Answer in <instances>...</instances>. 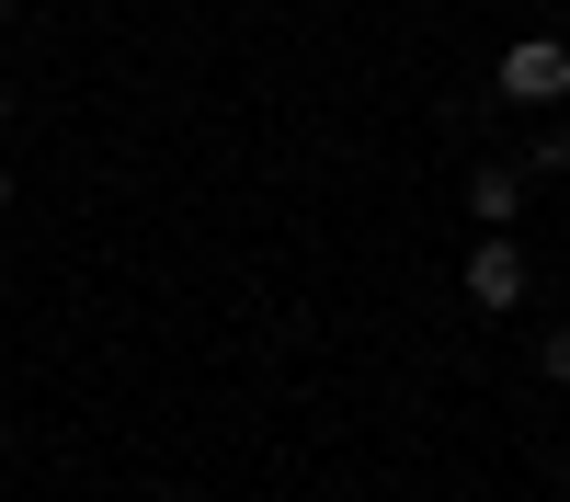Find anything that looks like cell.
<instances>
[{"mask_svg": "<svg viewBox=\"0 0 570 502\" xmlns=\"http://www.w3.org/2000/svg\"><path fill=\"white\" fill-rule=\"evenodd\" d=\"M468 297H480V308H525V252H513L502 228L468 252Z\"/></svg>", "mask_w": 570, "mask_h": 502, "instance_id": "2", "label": "cell"}, {"mask_svg": "<svg viewBox=\"0 0 570 502\" xmlns=\"http://www.w3.org/2000/svg\"><path fill=\"white\" fill-rule=\"evenodd\" d=\"M0 126H12V91H0Z\"/></svg>", "mask_w": 570, "mask_h": 502, "instance_id": "7", "label": "cell"}, {"mask_svg": "<svg viewBox=\"0 0 570 502\" xmlns=\"http://www.w3.org/2000/svg\"><path fill=\"white\" fill-rule=\"evenodd\" d=\"M468 206H480V217H491V228H502V217H513V206H525V183H513V171H480V183H468Z\"/></svg>", "mask_w": 570, "mask_h": 502, "instance_id": "3", "label": "cell"}, {"mask_svg": "<svg viewBox=\"0 0 570 502\" xmlns=\"http://www.w3.org/2000/svg\"><path fill=\"white\" fill-rule=\"evenodd\" d=\"M559 171H570V126H559Z\"/></svg>", "mask_w": 570, "mask_h": 502, "instance_id": "6", "label": "cell"}, {"mask_svg": "<svg viewBox=\"0 0 570 502\" xmlns=\"http://www.w3.org/2000/svg\"><path fill=\"white\" fill-rule=\"evenodd\" d=\"M0 23H12V0H0Z\"/></svg>", "mask_w": 570, "mask_h": 502, "instance_id": "9", "label": "cell"}, {"mask_svg": "<svg viewBox=\"0 0 570 502\" xmlns=\"http://www.w3.org/2000/svg\"><path fill=\"white\" fill-rule=\"evenodd\" d=\"M559 491H570V456H559Z\"/></svg>", "mask_w": 570, "mask_h": 502, "instance_id": "8", "label": "cell"}, {"mask_svg": "<svg viewBox=\"0 0 570 502\" xmlns=\"http://www.w3.org/2000/svg\"><path fill=\"white\" fill-rule=\"evenodd\" d=\"M0 217H12V171H0Z\"/></svg>", "mask_w": 570, "mask_h": 502, "instance_id": "5", "label": "cell"}, {"mask_svg": "<svg viewBox=\"0 0 570 502\" xmlns=\"http://www.w3.org/2000/svg\"><path fill=\"white\" fill-rule=\"evenodd\" d=\"M502 104H570V46L559 35H513L502 46Z\"/></svg>", "mask_w": 570, "mask_h": 502, "instance_id": "1", "label": "cell"}, {"mask_svg": "<svg viewBox=\"0 0 570 502\" xmlns=\"http://www.w3.org/2000/svg\"><path fill=\"white\" fill-rule=\"evenodd\" d=\"M537 377H559V388H570V319H559V332H537Z\"/></svg>", "mask_w": 570, "mask_h": 502, "instance_id": "4", "label": "cell"}]
</instances>
